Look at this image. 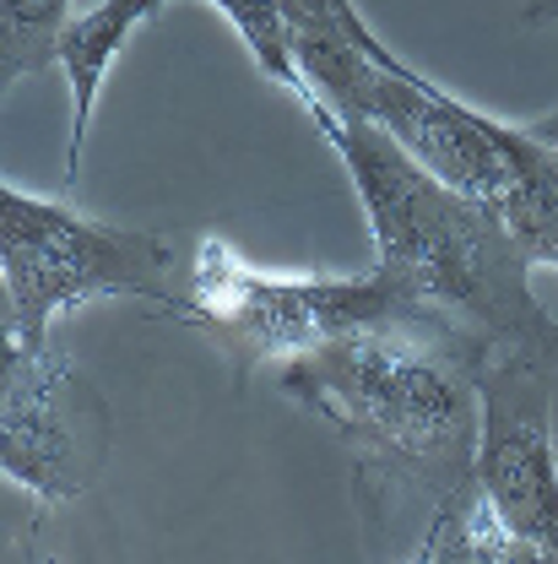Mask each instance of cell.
Here are the masks:
<instances>
[{
	"mask_svg": "<svg viewBox=\"0 0 558 564\" xmlns=\"http://www.w3.org/2000/svg\"><path fill=\"white\" fill-rule=\"evenodd\" d=\"M352 174L374 228V267L413 293L423 321L489 358H515L558 375V321L532 288V256L515 245L504 217L434 180L385 131L342 120L337 109L309 115Z\"/></svg>",
	"mask_w": 558,
	"mask_h": 564,
	"instance_id": "obj_1",
	"label": "cell"
},
{
	"mask_svg": "<svg viewBox=\"0 0 558 564\" xmlns=\"http://www.w3.org/2000/svg\"><path fill=\"white\" fill-rule=\"evenodd\" d=\"M298 70L315 109H337L402 141L434 180L504 217L532 267H558V147L532 126H504L450 98L439 82L396 61L352 0H282ZM309 109V115H315Z\"/></svg>",
	"mask_w": 558,
	"mask_h": 564,
	"instance_id": "obj_2",
	"label": "cell"
},
{
	"mask_svg": "<svg viewBox=\"0 0 558 564\" xmlns=\"http://www.w3.org/2000/svg\"><path fill=\"white\" fill-rule=\"evenodd\" d=\"M489 352L428 326H374L277 369V386L342 429L369 467L428 499H456L478 478Z\"/></svg>",
	"mask_w": 558,
	"mask_h": 564,
	"instance_id": "obj_3",
	"label": "cell"
},
{
	"mask_svg": "<svg viewBox=\"0 0 558 564\" xmlns=\"http://www.w3.org/2000/svg\"><path fill=\"white\" fill-rule=\"evenodd\" d=\"M0 293L6 343L44 348L55 315L92 299H146L179 315L190 272H179V250L163 234L109 228L0 185Z\"/></svg>",
	"mask_w": 558,
	"mask_h": 564,
	"instance_id": "obj_4",
	"label": "cell"
},
{
	"mask_svg": "<svg viewBox=\"0 0 558 564\" xmlns=\"http://www.w3.org/2000/svg\"><path fill=\"white\" fill-rule=\"evenodd\" d=\"M179 321L201 326L233 358V369H255V364L282 369L304 352L331 348L374 326H428L413 293L380 267L358 278H272L239 261L222 239L196 245Z\"/></svg>",
	"mask_w": 558,
	"mask_h": 564,
	"instance_id": "obj_5",
	"label": "cell"
},
{
	"mask_svg": "<svg viewBox=\"0 0 558 564\" xmlns=\"http://www.w3.org/2000/svg\"><path fill=\"white\" fill-rule=\"evenodd\" d=\"M0 467L39 499H81L103 478V408L50 343H6Z\"/></svg>",
	"mask_w": 558,
	"mask_h": 564,
	"instance_id": "obj_6",
	"label": "cell"
},
{
	"mask_svg": "<svg viewBox=\"0 0 558 564\" xmlns=\"http://www.w3.org/2000/svg\"><path fill=\"white\" fill-rule=\"evenodd\" d=\"M168 0H98L87 17H76L61 39V70L70 82V147H66V174H81V152L92 131V104L103 93V76L114 66V55L125 50V39L136 33L146 17H157Z\"/></svg>",
	"mask_w": 558,
	"mask_h": 564,
	"instance_id": "obj_7",
	"label": "cell"
},
{
	"mask_svg": "<svg viewBox=\"0 0 558 564\" xmlns=\"http://www.w3.org/2000/svg\"><path fill=\"white\" fill-rule=\"evenodd\" d=\"M211 6L239 28V39L250 44L255 66L266 70L282 93H293L304 109H315V87H309V76L298 70L293 39H287V6H282V0H211Z\"/></svg>",
	"mask_w": 558,
	"mask_h": 564,
	"instance_id": "obj_8",
	"label": "cell"
},
{
	"mask_svg": "<svg viewBox=\"0 0 558 564\" xmlns=\"http://www.w3.org/2000/svg\"><path fill=\"white\" fill-rule=\"evenodd\" d=\"M66 28L70 0H0V66H6V82L55 66Z\"/></svg>",
	"mask_w": 558,
	"mask_h": 564,
	"instance_id": "obj_9",
	"label": "cell"
},
{
	"mask_svg": "<svg viewBox=\"0 0 558 564\" xmlns=\"http://www.w3.org/2000/svg\"><path fill=\"white\" fill-rule=\"evenodd\" d=\"M558 17V0H537V6H526V22H554Z\"/></svg>",
	"mask_w": 558,
	"mask_h": 564,
	"instance_id": "obj_10",
	"label": "cell"
},
{
	"mask_svg": "<svg viewBox=\"0 0 558 564\" xmlns=\"http://www.w3.org/2000/svg\"><path fill=\"white\" fill-rule=\"evenodd\" d=\"M407 564H434V554H428V543H418V554H413Z\"/></svg>",
	"mask_w": 558,
	"mask_h": 564,
	"instance_id": "obj_11",
	"label": "cell"
}]
</instances>
